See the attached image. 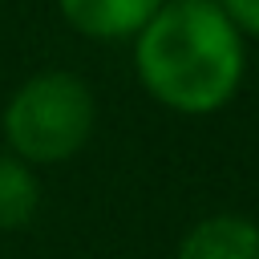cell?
I'll return each instance as SVG.
<instances>
[{
  "label": "cell",
  "mask_w": 259,
  "mask_h": 259,
  "mask_svg": "<svg viewBox=\"0 0 259 259\" xmlns=\"http://www.w3.org/2000/svg\"><path fill=\"white\" fill-rule=\"evenodd\" d=\"M93 134V93L73 73L24 81L4 109V138L20 162H65Z\"/></svg>",
  "instance_id": "2"
},
{
  "label": "cell",
  "mask_w": 259,
  "mask_h": 259,
  "mask_svg": "<svg viewBox=\"0 0 259 259\" xmlns=\"http://www.w3.org/2000/svg\"><path fill=\"white\" fill-rule=\"evenodd\" d=\"M142 85L178 113H214L243 81V36L219 0H166L138 32Z\"/></svg>",
  "instance_id": "1"
},
{
  "label": "cell",
  "mask_w": 259,
  "mask_h": 259,
  "mask_svg": "<svg viewBox=\"0 0 259 259\" xmlns=\"http://www.w3.org/2000/svg\"><path fill=\"white\" fill-rule=\"evenodd\" d=\"M219 8L227 12V20H231L239 32L259 36V0H219Z\"/></svg>",
  "instance_id": "6"
},
{
  "label": "cell",
  "mask_w": 259,
  "mask_h": 259,
  "mask_svg": "<svg viewBox=\"0 0 259 259\" xmlns=\"http://www.w3.org/2000/svg\"><path fill=\"white\" fill-rule=\"evenodd\" d=\"M174 259H259V223L247 214H210L186 231Z\"/></svg>",
  "instance_id": "3"
},
{
  "label": "cell",
  "mask_w": 259,
  "mask_h": 259,
  "mask_svg": "<svg viewBox=\"0 0 259 259\" xmlns=\"http://www.w3.org/2000/svg\"><path fill=\"white\" fill-rule=\"evenodd\" d=\"M40 186L28 170V162L0 154V227H24L36 214Z\"/></svg>",
  "instance_id": "5"
},
{
  "label": "cell",
  "mask_w": 259,
  "mask_h": 259,
  "mask_svg": "<svg viewBox=\"0 0 259 259\" xmlns=\"http://www.w3.org/2000/svg\"><path fill=\"white\" fill-rule=\"evenodd\" d=\"M65 20L81 28L85 36L117 40L130 32H142L146 20L166 4V0H57Z\"/></svg>",
  "instance_id": "4"
}]
</instances>
